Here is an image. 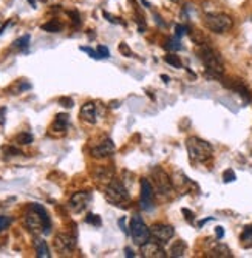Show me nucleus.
I'll return each instance as SVG.
<instances>
[{
    "mask_svg": "<svg viewBox=\"0 0 252 258\" xmlns=\"http://www.w3.org/2000/svg\"><path fill=\"white\" fill-rule=\"evenodd\" d=\"M24 221H25V227L33 233H45V235L50 233L51 220L42 204L33 203L28 209Z\"/></svg>",
    "mask_w": 252,
    "mask_h": 258,
    "instance_id": "f257e3e1",
    "label": "nucleus"
},
{
    "mask_svg": "<svg viewBox=\"0 0 252 258\" xmlns=\"http://www.w3.org/2000/svg\"><path fill=\"white\" fill-rule=\"evenodd\" d=\"M200 60L203 62V65L206 67V75L215 78V79H221L223 73H224V63L220 57V54L209 46L208 43L200 45V48L197 51Z\"/></svg>",
    "mask_w": 252,
    "mask_h": 258,
    "instance_id": "f03ea898",
    "label": "nucleus"
},
{
    "mask_svg": "<svg viewBox=\"0 0 252 258\" xmlns=\"http://www.w3.org/2000/svg\"><path fill=\"white\" fill-rule=\"evenodd\" d=\"M186 147H187L189 158L194 162H206L212 158V152H214L212 146L208 143V141H204L201 138L191 136L186 141Z\"/></svg>",
    "mask_w": 252,
    "mask_h": 258,
    "instance_id": "7ed1b4c3",
    "label": "nucleus"
},
{
    "mask_svg": "<svg viewBox=\"0 0 252 258\" xmlns=\"http://www.w3.org/2000/svg\"><path fill=\"white\" fill-rule=\"evenodd\" d=\"M203 23L209 31L217 33V34H223V33H227L229 30L232 28L234 20H232L231 16H227V14L212 13V14H206L204 16Z\"/></svg>",
    "mask_w": 252,
    "mask_h": 258,
    "instance_id": "20e7f679",
    "label": "nucleus"
},
{
    "mask_svg": "<svg viewBox=\"0 0 252 258\" xmlns=\"http://www.w3.org/2000/svg\"><path fill=\"white\" fill-rule=\"evenodd\" d=\"M105 198H107L108 203H111L114 206L129 203V200H130L129 190L125 189V185L119 179H113V181H110L107 184V187H105Z\"/></svg>",
    "mask_w": 252,
    "mask_h": 258,
    "instance_id": "39448f33",
    "label": "nucleus"
},
{
    "mask_svg": "<svg viewBox=\"0 0 252 258\" xmlns=\"http://www.w3.org/2000/svg\"><path fill=\"white\" fill-rule=\"evenodd\" d=\"M130 235L135 244L143 246L144 243H147L150 240V229L146 226V223L141 220V217L135 215L130 221Z\"/></svg>",
    "mask_w": 252,
    "mask_h": 258,
    "instance_id": "423d86ee",
    "label": "nucleus"
},
{
    "mask_svg": "<svg viewBox=\"0 0 252 258\" xmlns=\"http://www.w3.org/2000/svg\"><path fill=\"white\" fill-rule=\"evenodd\" d=\"M152 178L155 181L156 190L161 195H169L173 190V184H172L170 176L161 167H156V169L152 170Z\"/></svg>",
    "mask_w": 252,
    "mask_h": 258,
    "instance_id": "0eeeda50",
    "label": "nucleus"
},
{
    "mask_svg": "<svg viewBox=\"0 0 252 258\" xmlns=\"http://www.w3.org/2000/svg\"><path fill=\"white\" fill-rule=\"evenodd\" d=\"M150 235L155 241H158L159 244H167L173 235H175V229L169 224H155L150 229Z\"/></svg>",
    "mask_w": 252,
    "mask_h": 258,
    "instance_id": "6e6552de",
    "label": "nucleus"
},
{
    "mask_svg": "<svg viewBox=\"0 0 252 258\" xmlns=\"http://www.w3.org/2000/svg\"><path fill=\"white\" fill-rule=\"evenodd\" d=\"M54 247L59 253H70L76 249V237L70 233H57L54 238Z\"/></svg>",
    "mask_w": 252,
    "mask_h": 258,
    "instance_id": "1a4fd4ad",
    "label": "nucleus"
},
{
    "mask_svg": "<svg viewBox=\"0 0 252 258\" xmlns=\"http://www.w3.org/2000/svg\"><path fill=\"white\" fill-rule=\"evenodd\" d=\"M90 201H91V194L87 190H81L72 195L70 201H68V207H70L75 214H79L88 207Z\"/></svg>",
    "mask_w": 252,
    "mask_h": 258,
    "instance_id": "9d476101",
    "label": "nucleus"
},
{
    "mask_svg": "<svg viewBox=\"0 0 252 258\" xmlns=\"http://www.w3.org/2000/svg\"><path fill=\"white\" fill-rule=\"evenodd\" d=\"M91 156L96 158V159H102V158H107V156H111L114 153V144L111 139H102L99 143L91 147L90 150Z\"/></svg>",
    "mask_w": 252,
    "mask_h": 258,
    "instance_id": "9b49d317",
    "label": "nucleus"
},
{
    "mask_svg": "<svg viewBox=\"0 0 252 258\" xmlns=\"http://www.w3.org/2000/svg\"><path fill=\"white\" fill-rule=\"evenodd\" d=\"M141 255L144 258H166L167 253L163 249V244H159L158 241H147L141 246Z\"/></svg>",
    "mask_w": 252,
    "mask_h": 258,
    "instance_id": "f8f14e48",
    "label": "nucleus"
},
{
    "mask_svg": "<svg viewBox=\"0 0 252 258\" xmlns=\"http://www.w3.org/2000/svg\"><path fill=\"white\" fill-rule=\"evenodd\" d=\"M153 187L149 179L143 178L141 179V207L144 210H152L153 209Z\"/></svg>",
    "mask_w": 252,
    "mask_h": 258,
    "instance_id": "ddd939ff",
    "label": "nucleus"
},
{
    "mask_svg": "<svg viewBox=\"0 0 252 258\" xmlns=\"http://www.w3.org/2000/svg\"><path fill=\"white\" fill-rule=\"evenodd\" d=\"M98 105L96 102H87L81 108V118L88 124H96L98 122Z\"/></svg>",
    "mask_w": 252,
    "mask_h": 258,
    "instance_id": "4468645a",
    "label": "nucleus"
},
{
    "mask_svg": "<svg viewBox=\"0 0 252 258\" xmlns=\"http://www.w3.org/2000/svg\"><path fill=\"white\" fill-rule=\"evenodd\" d=\"M224 85H226L227 88H232L234 91H237L238 95H240L246 102H250V99H252L250 90L246 87V84H244L243 81L237 79V81H231V82H224Z\"/></svg>",
    "mask_w": 252,
    "mask_h": 258,
    "instance_id": "2eb2a0df",
    "label": "nucleus"
},
{
    "mask_svg": "<svg viewBox=\"0 0 252 258\" xmlns=\"http://www.w3.org/2000/svg\"><path fill=\"white\" fill-rule=\"evenodd\" d=\"M67 128H68V114L59 113V114L56 116V119H54L53 125H51V130H53L54 133L62 135V133L67 132Z\"/></svg>",
    "mask_w": 252,
    "mask_h": 258,
    "instance_id": "dca6fc26",
    "label": "nucleus"
},
{
    "mask_svg": "<svg viewBox=\"0 0 252 258\" xmlns=\"http://www.w3.org/2000/svg\"><path fill=\"white\" fill-rule=\"evenodd\" d=\"M186 250H187V244H186L184 241H182V240H178V241H175V243L172 244V247H170V255L175 256V258H179V256H184Z\"/></svg>",
    "mask_w": 252,
    "mask_h": 258,
    "instance_id": "f3484780",
    "label": "nucleus"
},
{
    "mask_svg": "<svg viewBox=\"0 0 252 258\" xmlns=\"http://www.w3.org/2000/svg\"><path fill=\"white\" fill-rule=\"evenodd\" d=\"M34 247H36V255L39 258H50L51 256L50 249H48L47 243H45L43 240H36L34 241Z\"/></svg>",
    "mask_w": 252,
    "mask_h": 258,
    "instance_id": "a211bd4d",
    "label": "nucleus"
},
{
    "mask_svg": "<svg viewBox=\"0 0 252 258\" xmlns=\"http://www.w3.org/2000/svg\"><path fill=\"white\" fill-rule=\"evenodd\" d=\"M212 256H218V258H231L232 256V252L229 249L226 244H217L212 252H211Z\"/></svg>",
    "mask_w": 252,
    "mask_h": 258,
    "instance_id": "6ab92c4d",
    "label": "nucleus"
},
{
    "mask_svg": "<svg viewBox=\"0 0 252 258\" xmlns=\"http://www.w3.org/2000/svg\"><path fill=\"white\" fill-rule=\"evenodd\" d=\"M42 30L47 31V33H60L64 30V23L59 20H50L47 23H43Z\"/></svg>",
    "mask_w": 252,
    "mask_h": 258,
    "instance_id": "aec40b11",
    "label": "nucleus"
},
{
    "mask_svg": "<svg viewBox=\"0 0 252 258\" xmlns=\"http://www.w3.org/2000/svg\"><path fill=\"white\" fill-rule=\"evenodd\" d=\"M96 178H98L99 181H104V182L108 184L110 181L114 179V172H113L111 169L101 167V169H98V172H96Z\"/></svg>",
    "mask_w": 252,
    "mask_h": 258,
    "instance_id": "412c9836",
    "label": "nucleus"
},
{
    "mask_svg": "<svg viewBox=\"0 0 252 258\" xmlns=\"http://www.w3.org/2000/svg\"><path fill=\"white\" fill-rule=\"evenodd\" d=\"M30 34H25V36H22L20 39L14 40L13 43V48L19 50V51H27L28 50V46H30Z\"/></svg>",
    "mask_w": 252,
    "mask_h": 258,
    "instance_id": "4be33fe9",
    "label": "nucleus"
},
{
    "mask_svg": "<svg viewBox=\"0 0 252 258\" xmlns=\"http://www.w3.org/2000/svg\"><path fill=\"white\" fill-rule=\"evenodd\" d=\"M16 143L20 144V146H27V144H31L33 143V135L28 133V132H22L16 136Z\"/></svg>",
    "mask_w": 252,
    "mask_h": 258,
    "instance_id": "5701e85b",
    "label": "nucleus"
},
{
    "mask_svg": "<svg viewBox=\"0 0 252 258\" xmlns=\"http://www.w3.org/2000/svg\"><path fill=\"white\" fill-rule=\"evenodd\" d=\"M164 60H166V63L172 65L173 68H182L181 59H179V57H178L176 54H167V56L164 57Z\"/></svg>",
    "mask_w": 252,
    "mask_h": 258,
    "instance_id": "b1692460",
    "label": "nucleus"
},
{
    "mask_svg": "<svg viewBox=\"0 0 252 258\" xmlns=\"http://www.w3.org/2000/svg\"><path fill=\"white\" fill-rule=\"evenodd\" d=\"M85 221H87L88 224H91V226H96V227H99V226L102 224L101 217H99V215H95V214H88V215L85 217Z\"/></svg>",
    "mask_w": 252,
    "mask_h": 258,
    "instance_id": "393cba45",
    "label": "nucleus"
},
{
    "mask_svg": "<svg viewBox=\"0 0 252 258\" xmlns=\"http://www.w3.org/2000/svg\"><path fill=\"white\" fill-rule=\"evenodd\" d=\"M2 150H4V155L8 156V158H10V156H19V155H22V152H20L19 149L13 147V146H5Z\"/></svg>",
    "mask_w": 252,
    "mask_h": 258,
    "instance_id": "a878e982",
    "label": "nucleus"
},
{
    "mask_svg": "<svg viewBox=\"0 0 252 258\" xmlns=\"http://www.w3.org/2000/svg\"><path fill=\"white\" fill-rule=\"evenodd\" d=\"M235 179H237V175H235L234 170H231V169L224 170V173H223V181L224 182H234Z\"/></svg>",
    "mask_w": 252,
    "mask_h": 258,
    "instance_id": "bb28decb",
    "label": "nucleus"
},
{
    "mask_svg": "<svg viewBox=\"0 0 252 258\" xmlns=\"http://www.w3.org/2000/svg\"><path fill=\"white\" fill-rule=\"evenodd\" d=\"M189 33V28L186 27V25H176L175 27V36H176V39H179V37H182V36H186Z\"/></svg>",
    "mask_w": 252,
    "mask_h": 258,
    "instance_id": "cd10ccee",
    "label": "nucleus"
},
{
    "mask_svg": "<svg viewBox=\"0 0 252 258\" xmlns=\"http://www.w3.org/2000/svg\"><path fill=\"white\" fill-rule=\"evenodd\" d=\"M96 51L99 54V59H108L110 57V51H108L107 46H104V45H99Z\"/></svg>",
    "mask_w": 252,
    "mask_h": 258,
    "instance_id": "c85d7f7f",
    "label": "nucleus"
},
{
    "mask_svg": "<svg viewBox=\"0 0 252 258\" xmlns=\"http://www.w3.org/2000/svg\"><path fill=\"white\" fill-rule=\"evenodd\" d=\"M10 224H11V218H10V217L0 215V232H4Z\"/></svg>",
    "mask_w": 252,
    "mask_h": 258,
    "instance_id": "c756f323",
    "label": "nucleus"
},
{
    "mask_svg": "<svg viewBox=\"0 0 252 258\" xmlns=\"http://www.w3.org/2000/svg\"><path fill=\"white\" fill-rule=\"evenodd\" d=\"M119 53H122L125 57H132L133 56V53L130 51V48H129V45L125 43V42H122V43H119Z\"/></svg>",
    "mask_w": 252,
    "mask_h": 258,
    "instance_id": "7c9ffc66",
    "label": "nucleus"
},
{
    "mask_svg": "<svg viewBox=\"0 0 252 258\" xmlns=\"http://www.w3.org/2000/svg\"><path fill=\"white\" fill-rule=\"evenodd\" d=\"M166 48L167 50H172V51H176V50H181L182 46H181V43L178 40H169L167 45H166Z\"/></svg>",
    "mask_w": 252,
    "mask_h": 258,
    "instance_id": "2f4dec72",
    "label": "nucleus"
},
{
    "mask_svg": "<svg viewBox=\"0 0 252 258\" xmlns=\"http://www.w3.org/2000/svg\"><path fill=\"white\" fill-rule=\"evenodd\" d=\"M241 240L243 241H252V226H247L243 232V235H241Z\"/></svg>",
    "mask_w": 252,
    "mask_h": 258,
    "instance_id": "473e14b6",
    "label": "nucleus"
},
{
    "mask_svg": "<svg viewBox=\"0 0 252 258\" xmlns=\"http://www.w3.org/2000/svg\"><path fill=\"white\" fill-rule=\"evenodd\" d=\"M68 16L72 17V22H73L75 27H78L79 23H81V17H79V13L78 11H68Z\"/></svg>",
    "mask_w": 252,
    "mask_h": 258,
    "instance_id": "72a5a7b5",
    "label": "nucleus"
},
{
    "mask_svg": "<svg viewBox=\"0 0 252 258\" xmlns=\"http://www.w3.org/2000/svg\"><path fill=\"white\" fill-rule=\"evenodd\" d=\"M59 104L62 107H65V108H72L73 107V99H70V98H60L59 99Z\"/></svg>",
    "mask_w": 252,
    "mask_h": 258,
    "instance_id": "f704fd0d",
    "label": "nucleus"
},
{
    "mask_svg": "<svg viewBox=\"0 0 252 258\" xmlns=\"http://www.w3.org/2000/svg\"><path fill=\"white\" fill-rule=\"evenodd\" d=\"M104 17H105L107 20H110L111 23H121V25H125V23L121 20V17H113V16H110L108 13H104Z\"/></svg>",
    "mask_w": 252,
    "mask_h": 258,
    "instance_id": "c9c22d12",
    "label": "nucleus"
},
{
    "mask_svg": "<svg viewBox=\"0 0 252 258\" xmlns=\"http://www.w3.org/2000/svg\"><path fill=\"white\" fill-rule=\"evenodd\" d=\"M81 51H85V53H88V54H90V57H93V59H99V54H98V51L91 50V48H87V46H81Z\"/></svg>",
    "mask_w": 252,
    "mask_h": 258,
    "instance_id": "e433bc0d",
    "label": "nucleus"
},
{
    "mask_svg": "<svg viewBox=\"0 0 252 258\" xmlns=\"http://www.w3.org/2000/svg\"><path fill=\"white\" fill-rule=\"evenodd\" d=\"M7 121V107H0V125H5Z\"/></svg>",
    "mask_w": 252,
    "mask_h": 258,
    "instance_id": "4c0bfd02",
    "label": "nucleus"
},
{
    "mask_svg": "<svg viewBox=\"0 0 252 258\" xmlns=\"http://www.w3.org/2000/svg\"><path fill=\"white\" fill-rule=\"evenodd\" d=\"M182 214H184V215H186V218H187V221H191V223L194 221V218H195V215H194V214L191 212V210H189V209H182Z\"/></svg>",
    "mask_w": 252,
    "mask_h": 258,
    "instance_id": "58836bf2",
    "label": "nucleus"
},
{
    "mask_svg": "<svg viewBox=\"0 0 252 258\" xmlns=\"http://www.w3.org/2000/svg\"><path fill=\"white\" fill-rule=\"evenodd\" d=\"M215 235H217V238H218V240H221V238L224 237V230H223V227H221V226L215 227Z\"/></svg>",
    "mask_w": 252,
    "mask_h": 258,
    "instance_id": "ea45409f",
    "label": "nucleus"
},
{
    "mask_svg": "<svg viewBox=\"0 0 252 258\" xmlns=\"http://www.w3.org/2000/svg\"><path fill=\"white\" fill-rule=\"evenodd\" d=\"M8 25H10V22H7V23H4V25L2 27H0V36H2L4 34V31L8 28Z\"/></svg>",
    "mask_w": 252,
    "mask_h": 258,
    "instance_id": "a19ab883",
    "label": "nucleus"
},
{
    "mask_svg": "<svg viewBox=\"0 0 252 258\" xmlns=\"http://www.w3.org/2000/svg\"><path fill=\"white\" fill-rule=\"evenodd\" d=\"M125 256H127V258L135 256V253H133V250H130V247H125Z\"/></svg>",
    "mask_w": 252,
    "mask_h": 258,
    "instance_id": "79ce46f5",
    "label": "nucleus"
},
{
    "mask_svg": "<svg viewBox=\"0 0 252 258\" xmlns=\"http://www.w3.org/2000/svg\"><path fill=\"white\" fill-rule=\"evenodd\" d=\"M28 2H30V5H31L33 8H36V5H37V2H36V0H28Z\"/></svg>",
    "mask_w": 252,
    "mask_h": 258,
    "instance_id": "37998d69",
    "label": "nucleus"
},
{
    "mask_svg": "<svg viewBox=\"0 0 252 258\" xmlns=\"http://www.w3.org/2000/svg\"><path fill=\"white\" fill-rule=\"evenodd\" d=\"M161 78H163V81H164V82H169V81H170V78H167L166 75H163Z\"/></svg>",
    "mask_w": 252,
    "mask_h": 258,
    "instance_id": "c03bdc74",
    "label": "nucleus"
},
{
    "mask_svg": "<svg viewBox=\"0 0 252 258\" xmlns=\"http://www.w3.org/2000/svg\"><path fill=\"white\" fill-rule=\"evenodd\" d=\"M170 2H175L176 4V2H181V0H170Z\"/></svg>",
    "mask_w": 252,
    "mask_h": 258,
    "instance_id": "a18cd8bd",
    "label": "nucleus"
}]
</instances>
